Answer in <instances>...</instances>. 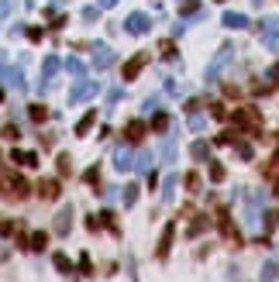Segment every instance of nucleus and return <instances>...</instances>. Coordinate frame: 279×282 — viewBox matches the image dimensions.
<instances>
[{
	"instance_id": "dca6fc26",
	"label": "nucleus",
	"mask_w": 279,
	"mask_h": 282,
	"mask_svg": "<svg viewBox=\"0 0 279 282\" xmlns=\"http://www.w3.org/2000/svg\"><path fill=\"white\" fill-rule=\"evenodd\" d=\"M38 196H42V199H55V196H59V182H55V179L38 182Z\"/></svg>"
},
{
	"instance_id": "393cba45",
	"label": "nucleus",
	"mask_w": 279,
	"mask_h": 282,
	"mask_svg": "<svg viewBox=\"0 0 279 282\" xmlns=\"http://www.w3.org/2000/svg\"><path fill=\"white\" fill-rule=\"evenodd\" d=\"M204 124H207V117H204L200 110H190V128H193V131H204Z\"/></svg>"
},
{
	"instance_id": "4be33fe9",
	"label": "nucleus",
	"mask_w": 279,
	"mask_h": 282,
	"mask_svg": "<svg viewBox=\"0 0 279 282\" xmlns=\"http://www.w3.org/2000/svg\"><path fill=\"white\" fill-rule=\"evenodd\" d=\"M124 131H128V141H141V134H145V124H141V120H131V124H128Z\"/></svg>"
},
{
	"instance_id": "f704fd0d",
	"label": "nucleus",
	"mask_w": 279,
	"mask_h": 282,
	"mask_svg": "<svg viewBox=\"0 0 279 282\" xmlns=\"http://www.w3.org/2000/svg\"><path fill=\"white\" fill-rule=\"evenodd\" d=\"M224 176H227V172H224V166H217V162H214V166H210V179H214V182H224Z\"/></svg>"
},
{
	"instance_id": "4c0bfd02",
	"label": "nucleus",
	"mask_w": 279,
	"mask_h": 282,
	"mask_svg": "<svg viewBox=\"0 0 279 282\" xmlns=\"http://www.w3.org/2000/svg\"><path fill=\"white\" fill-rule=\"evenodd\" d=\"M69 169H72V158H69V155H59V172L66 176Z\"/></svg>"
},
{
	"instance_id": "a19ab883",
	"label": "nucleus",
	"mask_w": 279,
	"mask_h": 282,
	"mask_svg": "<svg viewBox=\"0 0 279 282\" xmlns=\"http://www.w3.org/2000/svg\"><path fill=\"white\" fill-rule=\"evenodd\" d=\"M166 93H173V97H176V93H183V86L176 83V79H169V83H166Z\"/></svg>"
},
{
	"instance_id": "ddd939ff",
	"label": "nucleus",
	"mask_w": 279,
	"mask_h": 282,
	"mask_svg": "<svg viewBox=\"0 0 279 282\" xmlns=\"http://www.w3.org/2000/svg\"><path fill=\"white\" fill-rule=\"evenodd\" d=\"M158 158H162V162H173L176 158V134H169L162 145H158Z\"/></svg>"
},
{
	"instance_id": "6e6552de",
	"label": "nucleus",
	"mask_w": 279,
	"mask_h": 282,
	"mask_svg": "<svg viewBox=\"0 0 279 282\" xmlns=\"http://www.w3.org/2000/svg\"><path fill=\"white\" fill-rule=\"evenodd\" d=\"M148 59H152L148 52H138L135 59H128V62H124V79H135V76H138V72L148 66Z\"/></svg>"
},
{
	"instance_id": "f8f14e48",
	"label": "nucleus",
	"mask_w": 279,
	"mask_h": 282,
	"mask_svg": "<svg viewBox=\"0 0 279 282\" xmlns=\"http://www.w3.org/2000/svg\"><path fill=\"white\" fill-rule=\"evenodd\" d=\"M173 234H176V224H166L162 241H158V258H166V255H169V248H173Z\"/></svg>"
},
{
	"instance_id": "c85d7f7f",
	"label": "nucleus",
	"mask_w": 279,
	"mask_h": 282,
	"mask_svg": "<svg viewBox=\"0 0 279 282\" xmlns=\"http://www.w3.org/2000/svg\"><path fill=\"white\" fill-rule=\"evenodd\" d=\"M183 182H186V189H190V193H200V176H196V172H186V179H183Z\"/></svg>"
},
{
	"instance_id": "ea45409f",
	"label": "nucleus",
	"mask_w": 279,
	"mask_h": 282,
	"mask_svg": "<svg viewBox=\"0 0 279 282\" xmlns=\"http://www.w3.org/2000/svg\"><path fill=\"white\" fill-rule=\"evenodd\" d=\"M121 97H124V90H121V86H114V90L107 93V100H110V103H117V100H121Z\"/></svg>"
},
{
	"instance_id": "7ed1b4c3",
	"label": "nucleus",
	"mask_w": 279,
	"mask_h": 282,
	"mask_svg": "<svg viewBox=\"0 0 279 282\" xmlns=\"http://www.w3.org/2000/svg\"><path fill=\"white\" fill-rule=\"evenodd\" d=\"M100 90V83H93V79H79V83L69 90V103H79V100H90L93 93Z\"/></svg>"
},
{
	"instance_id": "603ef678",
	"label": "nucleus",
	"mask_w": 279,
	"mask_h": 282,
	"mask_svg": "<svg viewBox=\"0 0 279 282\" xmlns=\"http://www.w3.org/2000/svg\"><path fill=\"white\" fill-rule=\"evenodd\" d=\"M255 4H259V0H255Z\"/></svg>"
},
{
	"instance_id": "1a4fd4ad",
	"label": "nucleus",
	"mask_w": 279,
	"mask_h": 282,
	"mask_svg": "<svg viewBox=\"0 0 279 282\" xmlns=\"http://www.w3.org/2000/svg\"><path fill=\"white\" fill-rule=\"evenodd\" d=\"M265 193H252L248 196V210H245V224H259V207H262Z\"/></svg>"
},
{
	"instance_id": "9b49d317",
	"label": "nucleus",
	"mask_w": 279,
	"mask_h": 282,
	"mask_svg": "<svg viewBox=\"0 0 279 282\" xmlns=\"http://www.w3.org/2000/svg\"><path fill=\"white\" fill-rule=\"evenodd\" d=\"M69 227H72V207H62L55 214V234H69Z\"/></svg>"
},
{
	"instance_id": "0eeeda50",
	"label": "nucleus",
	"mask_w": 279,
	"mask_h": 282,
	"mask_svg": "<svg viewBox=\"0 0 279 282\" xmlns=\"http://www.w3.org/2000/svg\"><path fill=\"white\" fill-rule=\"evenodd\" d=\"M0 79H4L7 86H14V90H24V72L17 66H4V62H0Z\"/></svg>"
},
{
	"instance_id": "79ce46f5",
	"label": "nucleus",
	"mask_w": 279,
	"mask_h": 282,
	"mask_svg": "<svg viewBox=\"0 0 279 282\" xmlns=\"http://www.w3.org/2000/svg\"><path fill=\"white\" fill-rule=\"evenodd\" d=\"M162 55H166V59H169V62H173V59H176V49H173V42H166V45H162Z\"/></svg>"
},
{
	"instance_id": "aec40b11",
	"label": "nucleus",
	"mask_w": 279,
	"mask_h": 282,
	"mask_svg": "<svg viewBox=\"0 0 279 282\" xmlns=\"http://www.w3.org/2000/svg\"><path fill=\"white\" fill-rule=\"evenodd\" d=\"M135 169L138 172H152V151H138L135 155Z\"/></svg>"
},
{
	"instance_id": "c03bdc74",
	"label": "nucleus",
	"mask_w": 279,
	"mask_h": 282,
	"mask_svg": "<svg viewBox=\"0 0 279 282\" xmlns=\"http://www.w3.org/2000/svg\"><path fill=\"white\" fill-rule=\"evenodd\" d=\"M145 110H148V114L158 110V97H148V100H145Z\"/></svg>"
},
{
	"instance_id": "412c9836",
	"label": "nucleus",
	"mask_w": 279,
	"mask_h": 282,
	"mask_svg": "<svg viewBox=\"0 0 279 282\" xmlns=\"http://www.w3.org/2000/svg\"><path fill=\"white\" fill-rule=\"evenodd\" d=\"M45 245H49V234L38 231V234H31V245H28V248H31V251H45Z\"/></svg>"
},
{
	"instance_id": "7c9ffc66",
	"label": "nucleus",
	"mask_w": 279,
	"mask_h": 282,
	"mask_svg": "<svg viewBox=\"0 0 279 282\" xmlns=\"http://www.w3.org/2000/svg\"><path fill=\"white\" fill-rule=\"evenodd\" d=\"M152 128H155V131H166V128H169V117H166V114H155V117H152Z\"/></svg>"
},
{
	"instance_id": "bb28decb",
	"label": "nucleus",
	"mask_w": 279,
	"mask_h": 282,
	"mask_svg": "<svg viewBox=\"0 0 279 282\" xmlns=\"http://www.w3.org/2000/svg\"><path fill=\"white\" fill-rule=\"evenodd\" d=\"M28 114H31V120H38V124H42V120L49 117V110H45L42 103H35V107H28Z\"/></svg>"
},
{
	"instance_id": "37998d69",
	"label": "nucleus",
	"mask_w": 279,
	"mask_h": 282,
	"mask_svg": "<svg viewBox=\"0 0 279 282\" xmlns=\"http://www.w3.org/2000/svg\"><path fill=\"white\" fill-rule=\"evenodd\" d=\"M204 227H207V220H196V224H193V227H190V237H196V234H200V231H204Z\"/></svg>"
},
{
	"instance_id": "58836bf2",
	"label": "nucleus",
	"mask_w": 279,
	"mask_h": 282,
	"mask_svg": "<svg viewBox=\"0 0 279 282\" xmlns=\"http://www.w3.org/2000/svg\"><path fill=\"white\" fill-rule=\"evenodd\" d=\"M79 268H83V275H93V265H90V255H79Z\"/></svg>"
},
{
	"instance_id": "2eb2a0df",
	"label": "nucleus",
	"mask_w": 279,
	"mask_h": 282,
	"mask_svg": "<svg viewBox=\"0 0 279 282\" xmlns=\"http://www.w3.org/2000/svg\"><path fill=\"white\" fill-rule=\"evenodd\" d=\"M221 21H224V28H234V31H238V28H248V17H245V14H238V11H227Z\"/></svg>"
},
{
	"instance_id": "a878e982",
	"label": "nucleus",
	"mask_w": 279,
	"mask_h": 282,
	"mask_svg": "<svg viewBox=\"0 0 279 282\" xmlns=\"http://www.w3.org/2000/svg\"><path fill=\"white\" fill-rule=\"evenodd\" d=\"M0 134H4L7 141H17V138H21V131H17V124H14V120H7V124H4V131H0Z\"/></svg>"
},
{
	"instance_id": "f03ea898",
	"label": "nucleus",
	"mask_w": 279,
	"mask_h": 282,
	"mask_svg": "<svg viewBox=\"0 0 279 282\" xmlns=\"http://www.w3.org/2000/svg\"><path fill=\"white\" fill-rule=\"evenodd\" d=\"M259 34H262V42H265L269 49L279 52V17H265V21H259Z\"/></svg>"
},
{
	"instance_id": "9d476101",
	"label": "nucleus",
	"mask_w": 279,
	"mask_h": 282,
	"mask_svg": "<svg viewBox=\"0 0 279 282\" xmlns=\"http://www.w3.org/2000/svg\"><path fill=\"white\" fill-rule=\"evenodd\" d=\"M114 166H117V169H121V172H128V169H135V155H131V151H128L124 145H121V148H117V151H114Z\"/></svg>"
},
{
	"instance_id": "20e7f679",
	"label": "nucleus",
	"mask_w": 279,
	"mask_h": 282,
	"mask_svg": "<svg viewBox=\"0 0 279 282\" xmlns=\"http://www.w3.org/2000/svg\"><path fill=\"white\" fill-rule=\"evenodd\" d=\"M114 59H117V55H114V49H110V45H104V42H100V45L93 49V69H97V72L110 69V66H114Z\"/></svg>"
},
{
	"instance_id": "423d86ee",
	"label": "nucleus",
	"mask_w": 279,
	"mask_h": 282,
	"mask_svg": "<svg viewBox=\"0 0 279 282\" xmlns=\"http://www.w3.org/2000/svg\"><path fill=\"white\" fill-rule=\"evenodd\" d=\"M148 28H152V21H148V14H141V11L128 14V21H124V31H128V34H145Z\"/></svg>"
},
{
	"instance_id": "c756f323",
	"label": "nucleus",
	"mask_w": 279,
	"mask_h": 282,
	"mask_svg": "<svg viewBox=\"0 0 279 282\" xmlns=\"http://www.w3.org/2000/svg\"><path fill=\"white\" fill-rule=\"evenodd\" d=\"M138 203V186H124V207H135Z\"/></svg>"
},
{
	"instance_id": "a18cd8bd",
	"label": "nucleus",
	"mask_w": 279,
	"mask_h": 282,
	"mask_svg": "<svg viewBox=\"0 0 279 282\" xmlns=\"http://www.w3.org/2000/svg\"><path fill=\"white\" fill-rule=\"evenodd\" d=\"M83 179H87V182H97V179H100V169H87V176H83Z\"/></svg>"
},
{
	"instance_id": "8fccbe9b",
	"label": "nucleus",
	"mask_w": 279,
	"mask_h": 282,
	"mask_svg": "<svg viewBox=\"0 0 279 282\" xmlns=\"http://www.w3.org/2000/svg\"><path fill=\"white\" fill-rule=\"evenodd\" d=\"M276 196H279V186H276Z\"/></svg>"
},
{
	"instance_id": "f257e3e1",
	"label": "nucleus",
	"mask_w": 279,
	"mask_h": 282,
	"mask_svg": "<svg viewBox=\"0 0 279 282\" xmlns=\"http://www.w3.org/2000/svg\"><path fill=\"white\" fill-rule=\"evenodd\" d=\"M231 59H234V49H231V45H224V49H217V52H214L210 66H207V83H214V79H217V72H221V69H224Z\"/></svg>"
},
{
	"instance_id": "2f4dec72",
	"label": "nucleus",
	"mask_w": 279,
	"mask_h": 282,
	"mask_svg": "<svg viewBox=\"0 0 279 282\" xmlns=\"http://www.w3.org/2000/svg\"><path fill=\"white\" fill-rule=\"evenodd\" d=\"M173 189H176V176H169V179H166V186H162V199H166V203L173 199Z\"/></svg>"
},
{
	"instance_id": "39448f33",
	"label": "nucleus",
	"mask_w": 279,
	"mask_h": 282,
	"mask_svg": "<svg viewBox=\"0 0 279 282\" xmlns=\"http://www.w3.org/2000/svg\"><path fill=\"white\" fill-rule=\"evenodd\" d=\"M59 55H49L45 59V66H42V86H38V93H49V86H52V79H55V72H59Z\"/></svg>"
},
{
	"instance_id": "c9c22d12",
	"label": "nucleus",
	"mask_w": 279,
	"mask_h": 282,
	"mask_svg": "<svg viewBox=\"0 0 279 282\" xmlns=\"http://www.w3.org/2000/svg\"><path fill=\"white\" fill-rule=\"evenodd\" d=\"M234 151H238V155H242V158H245V162H248V158H252V145H245V141H238V145H234Z\"/></svg>"
},
{
	"instance_id": "473e14b6",
	"label": "nucleus",
	"mask_w": 279,
	"mask_h": 282,
	"mask_svg": "<svg viewBox=\"0 0 279 282\" xmlns=\"http://www.w3.org/2000/svg\"><path fill=\"white\" fill-rule=\"evenodd\" d=\"M196 7H200V0H179V11L183 14H193Z\"/></svg>"
},
{
	"instance_id": "f3484780",
	"label": "nucleus",
	"mask_w": 279,
	"mask_h": 282,
	"mask_svg": "<svg viewBox=\"0 0 279 282\" xmlns=\"http://www.w3.org/2000/svg\"><path fill=\"white\" fill-rule=\"evenodd\" d=\"M93 124H97V110H90L87 117H79V124H76V134H90V131H93Z\"/></svg>"
},
{
	"instance_id": "4468645a",
	"label": "nucleus",
	"mask_w": 279,
	"mask_h": 282,
	"mask_svg": "<svg viewBox=\"0 0 279 282\" xmlns=\"http://www.w3.org/2000/svg\"><path fill=\"white\" fill-rule=\"evenodd\" d=\"M4 196H14V199H21V196H28V182L17 176V179H11L7 182V189H4Z\"/></svg>"
},
{
	"instance_id": "cd10ccee",
	"label": "nucleus",
	"mask_w": 279,
	"mask_h": 282,
	"mask_svg": "<svg viewBox=\"0 0 279 282\" xmlns=\"http://www.w3.org/2000/svg\"><path fill=\"white\" fill-rule=\"evenodd\" d=\"M52 262H55V268H59V272H66V275H69V272H72V262H69V258H66V255H62V251H59V255H55V258H52Z\"/></svg>"
},
{
	"instance_id": "72a5a7b5",
	"label": "nucleus",
	"mask_w": 279,
	"mask_h": 282,
	"mask_svg": "<svg viewBox=\"0 0 279 282\" xmlns=\"http://www.w3.org/2000/svg\"><path fill=\"white\" fill-rule=\"evenodd\" d=\"M100 11H104L100 4H97V7H83V21H97V17H100Z\"/></svg>"
},
{
	"instance_id": "de8ad7c7",
	"label": "nucleus",
	"mask_w": 279,
	"mask_h": 282,
	"mask_svg": "<svg viewBox=\"0 0 279 282\" xmlns=\"http://www.w3.org/2000/svg\"><path fill=\"white\" fill-rule=\"evenodd\" d=\"M269 79H276V83H279V62H276V66L269 69Z\"/></svg>"
},
{
	"instance_id": "6ab92c4d",
	"label": "nucleus",
	"mask_w": 279,
	"mask_h": 282,
	"mask_svg": "<svg viewBox=\"0 0 279 282\" xmlns=\"http://www.w3.org/2000/svg\"><path fill=\"white\" fill-rule=\"evenodd\" d=\"M276 279H279V265L265 262V265H262V272H259V282H276Z\"/></svg>"
},
{
	"instance_id": "5701e85b",
	"label": "nucleus",
	"mask_w": 279,
	"mask_h": 282,
	"mask_svg": "<svg viewBox=\"0 0 279 282\" xmlns=\"http://www.w3.org/2000/svg\"><path fill=\"white\" fill-rule=\"evenodd\" d=\"M66 69H69V76H76V79H83V72H87V66L79 62V59H66Z\"/></svg>"
},
{
	"instance_id": "09e8293b",
	"label": "nucleus",
	"mask_w": 279,
	"mask_h": 282,
	"mask_svg": "<svg viewBox=\"0 0 279 282\" xmlns=\"http://www.w3.org/2000/svg\"><path fill=\"white\" fill-rule=\"evenodd\" d=\"M97 4H100V7L107 11V7H114V4H117V0H97Z\"/></svg>"
},
{
	"instance_id": "3c124183",
	"label": "nucleus",
	"mask_w": 279,
	"mask_h": 282,
	"mask_svg": "<svg viewBox=\"0 0 279 282\" xmlns=\"http://www.w3.org/2000/svg\"><path fill=\"white\" fill-rule=\"evenodd\" d=\"M217 4H224V0H217Z\"/></svg>"
},
{
	"instance_id": "a211bd4d",
	"label": "nucleus",
	"mask_w": 279,
	"mask_h": 282,
	"mask_svg": "<svg viewBox=\"0 0 279 282\" xmlns=\"http://www.w3.org/2000/svg\"><path fill=\"white\" fill-rule=\"evenodd\" d=\"M190 155L196 158V162H210V148H207V141H196V145L190 148Z\"/></svg>"
},
{
	"instance_id": "b1692460",
	"label": "nucleus",
	"mask_w": 279,
	"mask_h": 282,
	"mask_svg": "<svg viewBox=\"0 0 279 282\" xmlns=\"http://www.w3.org/2000/svg\"><path fill=\"white\" fill-rule=\"evenodd\" d=\"M14 162H21V166H38V155H35V151H14Z\"/></svg>"
},
{
	"instance_id": "49530a36",
	"label": "nucleus",
	"mask_w": 279,
	"mask_h": 282,
	"mask_svg": "<svg viewBox=\"0 0 279 282\" xmlns=\"http://www.w3.org/2000/svg\"><path fill=\"white\" fill-rule=\"evenodd\" d=\"M7 11H11V0H0V17H4Z\"/></svg>"
},
{
	"instance_id": "e433bc0d",
	"label": "nucleus",
	"mask_w": 279,
	"mask_h": 282,
	"mask_svg": "<svg viewBox=\"0 0 279 282\" xmlns=\"http://www.w3.org/2000/svg\"><path fill=\"white\" fill-rule=\"evenodd\" d=\"M276 224H279V210H269V214H265V231H272Z\"/></svg>"
}]
</instances>
